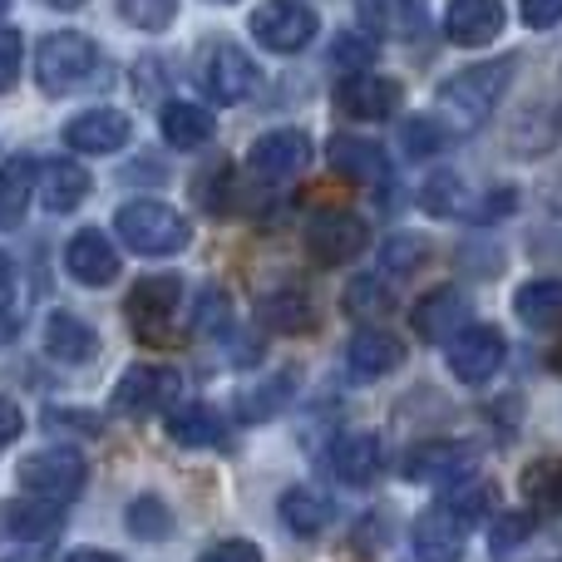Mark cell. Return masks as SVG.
<instances>
[{
  "label": "cell",
  "mask_w": 562,
  "mask_h": 562,
  "mask_svg": "<svg viewBox=\"0 0 562 562\" xmlns=\"http://www.w3.org/2000/svg\"><path fill=\"white\" fill-rule=\"evenodd\" d=\"M514 65L518 59H494V65H469V69H459V75H449L445 85H439L445 114L454 119L459 128H479L498 109V99L508 94V85H514Z\"/></svg>",
  "instance_id": "cell-1"
},
{
  "label": "cell",
  "mask_w": 562,
  "mask_h": 562,
  "mask_svg": "<svg viewBox=\"0 0 562 562\" xmlns=\"http://www.w3.org/2000/svg\"><path fill=\"white\" fill-rule=\"evenodd\" d=\"M114 227L124 237V247H134L138 257H168L188 247V223L178 207L158 203V198H128L114 213Z\"/></svg>",
  "instance_id": "cell-2"
},
{
  "label": "cell",
  "mask_w": 562,
  "mask_h": 562,
  "mask_svg": "<svg viewBox=\"0 0 562 562\" xmlns=\"http://www.w3.org/2000/svg\"><path fill=\"white\" fill-rule=\"evenodd\" d=\"M99 75V45L79 30H55L35 49V79L45 94H69Z\"/></svg>",
  "instance_id": "cell-3"
},
{
  "label": "cell",
  "mask_w": 562,
  "mask_h": 562,
  "mask_svg": "<svg viewBox=\"0 0 562 562\" xmlns=\"http://www.w3.org/2000/svg\"><path fill=\"white\" fill-rule=\"evenodd\" d=\"M128 326L148 346H178V316H183V281L178 277H144L128 291Z\"/></svg>",
  "instance_id": "cell-4"
},
{
  "label": "cell",
  "mask_w": 562,
  "mask_h": 562,
  "mask_svg": "<svg viewBox=\"0 0 562 562\" xmlns=\"http://www.w3.org/2000/svg\"><path fill=\"white\" fill-rule=\"evenodd\" d=\"M198 79H203L213 104H243V99H252L257 85H262L252 55L227 45V40H217V45H207L203 55H198Z\"/></svg>",
  "instance_id": "cell-5"
},
{
  "label": "cell",
  "mask_w": 562,
  "mask_h": 562,
  "mask_svg": "<svg viewBox=\"0 0 562 562\" xmlns=\"http://www.w3.org/2000/svg\"><path fill=\"white\" fill-rule=\"evenodd\" d=\"M85 479H89V469L75 449H40V454H30L25 464H20V488L45 498V504H59V508H65L69 498H79Z\"/></svg>",
  "instance_id": "cell-6"
},
{
  "label": "cell",
  "mask_w": 562,
  "mask_h": 562,
  "mask_svg": "<svg viewBox=\"0 0 562 562\" xmlns=\"http://www.w3.org/2000/svg\"><path fill=\"white\" fill-rule=\"evenodd\" d=\"M316 10L306 5V0H267L262 10L252 15V35L262 49H272V55H296L301 45H311L316 40Z\"/></svg>",
  "instance_id": "cell-7"
},
{
  "label": "cell",
  "mask_w": 562,
  "mask_h": 562,
  "mask_svg": "<svg viewBox=\"0 0 562 562\" xmlns=\"http://www.w3.org/2000/svg\"><path fill=\"white\" fill-rule=\"evenodd\" d=\"M504 356H508V340H504V330H494V326H469L449 340V370H454L459 385H484V380H494Z\"/></svg>",
  "instance_id": "cell-8"
},
{
  "label": "cell",
  "mask_w": 562,
  "mask_h": 562,
  "mask_svg": "<svg viewBox=\"0 0 562 562\" xmlns=\"http://www.w3.org/2000/svg\"><path fill=\"white\" fill-rule=\"evenodd\" d=\"M178 375L164 366H128L124 380L114 385V409L119 415H154V409H178Z\"/></svg>",
  "instance_id": "cell-9"
},
{
  "label": "cell",
  "mask_w": 562,
  "mask_h": 562,
  "mask_svg": "<svg viewBox=\"0 0 562 562\" xmlns=\"http://www.w3.org/2000/svg\"><path fill=\"white\" fill-rule=\"evenodd\" d=\"M474 445L459 439H425L405 454V479L409 484H464L474 474Z\"/></svg>",
  "instance_id": "cell-10"
},
{
  "label": "cell",
  "mask_w": 562,
  "mask_h": 562,
  "mask_svg": "<svg viewBox=\"0 0 562 562\" xmlns=\"http://www.w3.org/2000/svg\"><path fill=\"white\" fill-rule=\"evenodd\" d=\"M469 528L464 518L454 514L449 504H435L415 518L409 528V548H415V562H459L464 558V543H469Z\"/></svg>",
  "instance_id": "cell-11"
},
{
  "label": "cell",
  "mask_w": 562,
  "mask_h": 562,
  "mask_svg": "<svg viewBox=\"0 0 562 562\" xmlns=\"http://www.w3.org/2000/svg\"><path fill=\"white\" fill-rule=\"evenodd\" d=\"M370 243V227L360 223L356 213H321L306 223V252L316 257L321 267H340L350 257H360Z\"/></svg>",
  "instance_id": "cell-12"
},
{
  "label": "cell",
  "mask_w": 562,
  "mask_h": 562,
  "mask_svg": "<svg viewBox=\"0 0 562 562\" xmlns=\"http://www.w3.org/2000/svg\"><path fill=\"white\" fill-rule=\"evenodd\" d=\"M306 158H311V144L301 128H272V134H262L252 144L247 168H252L262 183H286V178H296L301 168H306Z\"/></svg>",
  "instance_id": "cell-13"
},
{
  "label": "cell",
  "mask_w": 562,
  "mask_h": 562,
  "mask_svg": "<svg viewBox=\"0 0 562 562\" xmlns=\"http://www.w3.org/2000/svg\"><path fill=\"white\" fill-rule=\"evenodd\" d=\"M445 35L464 49H484L504 35V0H449Z\"/></svg>",
  "instance_id": "cell-14"
},
{
  "label": "cell",
  "mask_w": 562,
  "mask_h": 562,
  "mask_svg": "<svg viewBox=\"0 0 562 562\" xmlns=\"http://www.w3.org/2000/svg\"><path fill=\"white\" fill-rule=\"evenodd\" d=\"M128 134H134V124H128L124 109H89V114L65 124V144L75 154H119Z\"/></svg>",
  "instance_id": "cell-15"
},
{
  "label": "cell",
  "mask_w": 562,
  "mask_h": 562,
  "mask_svg": "<svg viewBox=\"0 0 562 562\" xmlns=\"http://www.w3.org/2000/svg\"><path fill=\"white\" fill-rule=\"evenodd\" d=\"M336 109L346 119H366V124H380L400 109V85L395 79H380V75H350L340 79L336 89Z\"/></svg>",
  "instance_id": "cell-16"
},
{
  "label": "cell",
  "mask_w": 562,
  "mask_h": 562,
  "mask_svg": "<svg viewBox=\"0 0 562 562\" xmlns=\"http://www.w3.org/2000/svg\"><path fill=\"white\" fill-rule=\"evenodd\" d=\"M65 508L45 504V498H10L0 504V543H45L59 533Z\"/></svg>",
  "instance_id": "cell-17"
},
{
  "label": "cell",
  "mask_w": 562,
  "mask_h": 562,
  "mask_svg": "<svg viewBox=\"0 0 562 562\" xmlns=\"http://www.w3.org/2000/svg\"><path fill=\"white\" fill-rule=\"evenodd\" d=\"M330 168H336L340 178H350V183L360 188H375V183H390V158L380 144H370V138H350V134H336L326 148Z\"/></svg>",
  "instance_id": "cell-18"
},
{
  "label": "cell",
  "mask_w": 562,
  "mask_h": 562,
  "mask_svg": "<svg viewBox=\"0 0 562 562\" xmlns=\"http://www.w3.org/2000/svg\"><path fill=\"white\" fill-rule=\"evenodd\" d=\"M65 267H69V277L85 281V286H109V281L119 277V252H114V243H109L104 233L85 227V233L69 237Z\"/></svg>",
  "instance_id": "cell-19"
},
{
  "label": "cell",
  "mask_w": 562,
  "mask_h": 562,
  "mask_svg": "<svg viewBox=\"0 0 562 562\" xmlns=\"http://www.w3.org/2000/svg\"><path fill=\"white\" fill-rule=\"evenodd\" d=\"M45 356L59 366H89L99 356V330L89 321H79L75 311H55L45 321Z\"/></svg>",
  "instance_id": "cell-20"
},
{
  "label": "cell",
  "mask_w": 562,
  "mask_h": 562,
  "mask_svg": "<svg viewBox=\"0 0 562 562\" xmlns=\"http://www.w3.org/2000/svg\"><path fill=\"white\" fill-rule=\"evenodd\" d=\"M356 10L380 40H415L429 20V0H356Z\"/></svg>",
  "instance_id": "cell-21"
},
{
  "label": "cell",
  "mask_w": 562,
  "mask_h": 562,
  "mask_svg": "<svg viewBox=\"0 0 562 562\" xmlns=\"http://www.w3.org/2000/svg\"><path fill=\"white\" fill-rule=\"evenodd\" d=\"M464 321H469V296H464L459 286L429 291V296L415 306V330H419V340H454L459 330H469Z\"/></svg>",
  "instance_id": "cell-22"
},
{
  "label": "cell",
  "mask_w": 562,
  "mask_h": 562,
  "mask_svg": "<svg viewBox=\"0 0 562 562\" xmlns=\"http://www.w3.org/2000/svg\"><path fill=\"white\" fill-rule=\"evenodd\" d=\"M385 464V445L375 435H340L330 449V474L346 488H366Z\"/></svg>",
  "instance_id": "cell-23"
},
{
  "label": "cell",
  "mask_w": 562,
  "mask_h": 562,
  "mask_svg": "<svg viewBox=\"0 0 562 562\" xmlns=\"http://www.w3.org/2000/svg\"><path fill=\"white\" fill-rule=\"evenodd\" d=\"M346 360H350V370H356V375L375 380V375H390V370L405 366V346H400L390 330H370L366 326V330H356V336H350Z\"/></svg>",
  "instance_id": "cell-24"
},
{
  "label": "cell",
  "mask_w": 562,
  "mask_h": 562,
  "mask_svg": "<svg viewBox=\"0 0 562 562\" xmlns=\"http://www.w3.org/2000/svg\"><path fill=\"white\" fill-rule=\"evenodd\" d=\"M85 198H89V173L75 158H49V164L40 168V203H45L49 213H75Z\"/></svg>",
  "instance_id": "cell-25"
},
{
  "label": "cell",
  "mask_w": 562,
  "mask_h": 562,
  "mask_svg": "<svg viewBox=\"0 0 562 562\" xmlns=\"http://www.w3.org/2000/svg\"><path fill=\"white\" fill-rule=\"evenodd\" d=\"M164 138L173 148H203V144H213V128H217V119H213V109L207 104H188V99H168L164 104Z\"/></svg>",
  "instance_id": "cell-26"
},
{
  "label": "cell",
  "mask_w": 562,
  "mask_h": 562,
  "mask_svg": "<svg viewBox=\"0 0 562 562\" xmlns=\"http://www.w3.org/2000/svg\"><path fill=\"white\" fill-rule=\"evenodd\" d=\"M223 415H217L213 405H203V400H193V405H178L173 415H168V439L183 449H207V445H223Z\"/></svg>",
  "instance_id": "cell-27"
},
{
  "label": "cell",
  "mask_w": 562,
  "mask_h": 562,
  "mask_svg": "<svg viewBox=\"0 0 562 562\" xmlns=\"http://www.w3.org/2000/svg\"><path fill=\"white\" fill-rule=\"evenodd\" d=\"M330 518H336V508H330V498L321 494V488H286V494H281V524L296 538L326 533Z\"/></svg>",
  "instance_id": "cell-28"
},
{
  "label": "cell",
  "mask_w": 562,
  "mask_h": 562,
  "mask_svg": "<svg viewBox=\"0 0 562 562\" xmlns=\"http://www.w3.org/2000/svg\"><path fill=\"white\" fill-rule=\"evenodd\" d=\"M35 178H40V168L30 164L25 154H15V158H5V164H0V227H15L20 217H25L30 193L40 188Z\"/></svg>",
  "instance_id": "cell-29"
},
{
  "label": "cell",
  "mask_w": 562,
  "mask_h": 562,
  "mask_svg": "<svg viewBox=\"0 0 562 562\" xmlns=\"http://www.w3.org/2000/svg\"><path fill=\"white\" fill-rule=\"evenodd\" d=\"M291 395H296V375L277 370L272 380H257V385H247L243 395H237V415H243L247 425H262V419H272L291 405Z\"/></svg>",
  "instance_id": "cell-30"
},
{
  "label": "cell",
  "mask_w": 562,
  "mask_h": 562,
  "mask_svg": "<svg viewBox=\"0 0 562 562\" xmlns=\"http://www.w3.org/2000/svg\"><path fill=\"white\" fill-rule=\"evenodd\" d=\"M514 311H518V321H524V326L553 330L558 321H562V281H558V277L528 281V286L514 296Z\"/></svg>",
  "instance_id": "cell-31"
},
{
  "label": "cell",
  "mask_w": 562,
  "mask_h": 562,
  "mask_svg": "<svg viewBox=\"0 0 562 562\" xmlns=\"http://www.w3.org/2000/svg\"><path fill=\"white\" fill-rule=\"evenodd\" d=\"M524 498L538 508V514H562V459L548 454V459H533L518 479Z\"/></svg>",
  "instance_id": "cell-32"
},
{
  "label": "cell",
  "mask_w": 562,
  "mask_h": 562,
  "mask_svg": "<svg viewBox=\"0 0 562 562\" xmlns=\"http://www.w3.org/2000/svg\"><path fill=\"white\" fill-rule=\"evenodd\" d=\"M124 524H128V533L144 538V543H164V538L173 533V508H168L158 494H138L134 504H128Z\"/></svg>",
  "instance_id": "cell-33"
},
{
  "label": "cell",
  "mask_w": 562,
  "mask_h": 562,
  "mask_svg": "<svg viewBox=\"0 0 562 562\" xmlns=\"http://www.w3.org/2000/svg\"><path fill=\"white\" fill-rule=\"evenodd\" d=\"M262 321L277 330H306V326H316V311L306 306L301 291H277V296L262 301Z\"/></svg>",
  "instance_id": "cell-34"
},
{
  "label": "cell",
  "mask_w": 562,
  "mask_h": 562,
  "mask_svg": "<svg viewBox=\"0 0 562 562\" xmlns=\"http://www.w3.org/2000/svg\"><path fill=\"white\" fill-rule=\"evenodd\" d=\"M419 207H425L429 217H459V207H464V178L435 173L419 188Z\"/></svg>",
  "instance_id": "cell-35"
},
{
  "label": "cell",
  "mask_w": 562,
  "mask_h": 562,
  "mask_svg": "<svg viewBox=\"0 0 562 562\" xmlns=\"http://www.w3.org/2000/svg\"><path fill=\"white\" fill-rule=\"evenodd\" d=\"M330 65L346 69V75H366V65H375V40L360 35V30H340L336 45H330Z\"/></svg>",
  "instance_id": "cell-36"
},
{
  "label": "cell",
  "mask_w": 562,
  "mask_h": 562,
  "mask_svg": "<svg viewBox=\"0 0 562 562\" xmlns=\"http://www.w3.org/2000/svg\"><path fill=\"white\" fill-rule=\"evenodd\" d=\"M533 538V514H498L494 528H488V548L494 558H508L514 548H524Z\"/></svg>",
  "instance_id": "cell-37"
},
{
  "label": "cell",
  "mask_w": 562,
  "mask_h": 562,
  "mask_svg": "<svg viewBox=\"0 0 562 562\" xmlns=\"http://www.w3.org/2000/svg\"><path fill=\"white\" fill-rule=\"evenodd\" d=\"M119 15L138 30H168L178 15V0H119Z\"/></svg>",
  "instance_id": "cell-38"
},
{
  "label": "cell",
  "mask_w": 562,
  "mask_h": 562,
  "mask_svg": "<svg viewBox=\"0 0 562 562\" xmlns=\"http://www.w3.org/2000/svg\"><path fill=\"white\" fill-rule=\"evenodd\" d=\"M400 144H405L409 158H435L439 148L449 144V134L435 124V119H409V124L400 128Z\"/></svg>",
  "instance_id": "cell-39"
},
{
  "label": "cell",
  "mask_w": 562,
  "mask_h": 562,
  "mask_svg": "<svg viewBox=\"0 0 562 562\" xmlns=\"http://www.w3.org/2000/svg\"><path fill=\"white\" fill-rule=\"evenodd\" d=\"M346 311L350 316H385L390 311V291L380 286L375 277H360V281H350V291H346Z\"/></svg>",
  "instance_id": "cell-40"
},
{
  "label": "cell",
  "mask_w": 562,
  "mask_h": 562,
  "mask_svg": "<svg viewBox=\"0 0 562 562\" xmlns=\"http://www.w3.org/2000/svg\"><path fill=\"white\" fill-rule=\"evenodd\" d=\"M429 257V247L419 243V237H390L385 247H380V262L390 267V272L395 277H405V272H415L419 262H425Z\"/></svg>",
  "instance_id": "cell-41"
},
{
  "label": "cell",
  "mask_w": 562,
  "mask_h": 562,
  "mask_svg": "<svg viewBox=\"0 0 562 562\" xmlns=\"http://www.w3.org/2000/svg\"><path fill=\"white\" fill-rule=\"evenodd\" d=\"M445 504L454 508V514L464 518V524H479V518L488 514V504H494V488H488V484H459L454 494L445 498Z\"/></svg>",
  "instance_id": "cell-42"
},
{
  "label": "cell",
  "mask_w": 562,
  "mask_h": 562,
  "mask_svg": "<svg viewBox=\"0 0 562 562\" xmlns=\"http://www.w3.org/2000/svg\"><path fill=\"white\" fill-rule=\"evenodd\" d=\"M15 79H20V30L0 25V94L15 89Z\"/></svg>",
  "instance_id": "cell-43"
},
{
  "label": "cell",
  "mask_w": 562,
  "mask_h": 562,
  "mask_svg": "<svg viewBox=\"0 0 562 562\" xmlns=\"http://www.w3.org/2000/svg\"><path fill=\"white\" fill-rule=\"evenodd\" d=\"M198 562H262V548L247 543V538H223V543H213Z\"/></svg>",
  "instance_id": "cell-44"
},
{
  "label": "cell",
  "mask_w": 562,
  "mask_h": 562,
  "mask_svg": "<svg viewBox=\"0 0 562 562\" xmlns=\"http://www.w3.org/2000/svg\"><path fill=\"white\" fill-rule=\"evenodd\" d=\"M45 425L49 429H79V435H99V419L85 415V409H45Z\"/></svg>",
  "instance_id": "cell-45"
},
{
  "label": "cell",
  "mask_w": 562,
  "mask_h": 562,
  "mask_svg": "<svg viewBox=\"0 0 562 562\" xmlns=\"http://www.w3.org/2000/svg\"><path fill=\"white\" fill-rule=\"evenodd\" d=\"M524 20L533 30H548L562 20V0H524Z\"/></svg>",
  "instance_id": "cell-46"
},
{
  "label": "cell",
  "mask_w": 562,
  "mask_h": 562,
  "mask_svg": "<svg viewBox=\"0 0 562 562\" xmlns=\"http://www.w3.org/2000/svg\"><path fill=\"white\" fill-rule=\"evenodd\" d=\"M20 429H25V415H20V405L0 395V445H15Z\"/></svg>",
  "instance_id": "cell-47"
},
{
  "label": "cell",
  "mask_w": 562,
  "mask_h": 562,
  "mask_svg": "<svg viewBox=\"0 0 562 562\" xmlns=\"http://www.w3.org/2000/svg\"><path fill=\"white\" fill-rule=\"evenodd\" d=\"M504 213H514V193H488L484 203L474 207V223H494V217H504Z\"/></svg>",
  "instance_id": "cell-48"
},
{
  "label": "cell",
  "mask_w": 562,
  "mask_h": 562,
  "mask_svg": "<svg viewBox=\"0 0 562 562\" xmlns=\"http://www.w3.org/2000/svg\"><path fill=\"white\" fill-rule=\"evenodd\" d=\"M10 301H15V267H10V257L0 252V316L10 311Z\"/></svg>",
  "instance_id": "cell-49"
},
{
  "label": "cell",
  "mask_w": 562,
  "mask_h": 562,
  "mask_svg": "<svg viewBox=\"0 0 562 562\" xmlns=\"http://www.w3.org/2000/svg\"><path fill=\"white\" fill-rule=\"evenodd\" d=\"M65 562H124V558H114V553H99V548H79V553H69Z\"/></svg>",
  "instance_id": "cell-50"
},
{
  "label": "cell",
  "mask_w": 562,
  "mask_h": 562,
  "mask_svg": "<svg viewBox=\"0 0 562 562\" xmlns=\"http://www.w3.org/2000/svg\"><path fill=\"white\" fill-rule=\"evenodd\" d=\"M45 5H55V10H75V5H85V0H45Z\"/></svg>",
  "instance_id": "cell-51"
},
{
  "label": "cell",
  "mask_w": 562,
  "mask_h": 562,
  "mask_svg": "<svg viewBox=\"0 0 562 562\" xmlns=\"http://www.w3.org/2000/svg\"><path fill=\"white\" fill-rule=\"evenodd\" d=\"M553 366L562 370V340H558V350H553Z\"/></svg>",
  "instance_id": "cell-52"
},
{
  "label": "cell",
  "mask_w": 562,
  "mask_h": 562,
  "mask_svg": "<svg viewBox=\"0 0 562 562\" xmlns=\"http://www.w3.org/2000/svg\"><path fill=\"white\" fill-rule=\"evenodd\" d=\"M5 10H10V0H0V15H5Z\"/></svg>",
  "instance_id": "cell-53"
},
{
  "label": "cell",
  "mask_w": 562,
  "mask_h": 562,
  "mask_svg": "<svg viewBox=\"0 0 562 562\" xmlns=\"http://www.w3.org/2000/svg\"><path fill=\"white\" fill-rule=\"evenodd\" d=\"M558 562H562V558H558Z\"/></svg>",
  "instance_id": "cell-54"
}]
</instances>
